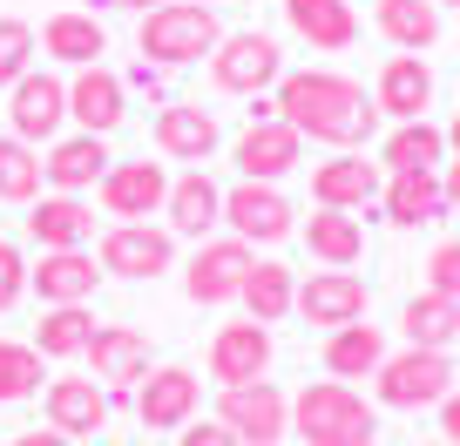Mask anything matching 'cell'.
<instances>
[{
    "label": "cell",
    "mask_w": 460,
    "mask_h": 446,
    "mask_svg": "<svg viewBox=\"0 0 460 446\" xmlns=\"http://www.w3.org/2000/svg\"><path fill=\"white\" fill-rule=\"evenodd\" d=\"M271 109L305 136V143H325V149H359L366 136L379 129V101L366 95L352 74H332V68L278 74Z\"/></svg>",
    "instance_id": "6da1fadb"
},
{
    "label": "cell",
    "mask_w": 460,
    "mask_h": 446,
    "mask_svg": "<svg viewBox=\"0 0 460 446\" xmlns=\"http://www.w3.org/2000/svg\"><path fill=\"white\" fill-rule=\"evenodd\" d=\"M291 433L305 446H373L379 440V413L345 386V379H318L291 399Z\"/></svg>",
    "instance_id": "7a4b0ae2"
},
{
    "label": "cell",
    "mask_w": 460,
    "mask_h": 446,
    "mask_svg": "<svg viewBox=\"0 0 460 446\" xmlns=\"http://www.w3.org/2000/svg\"><path fill=\"white\" fill-rule=\"evenodd\" d=\"M217 41H224V28H217L210 0H163V7H149V14H143V34H136L143 61H156V68L210 61Z\"/></svg>",
    "instance_id": "3957f363"
},
{
    "label": "cell",
    "mask_w": 460,
    "mask_h": 446,
    "mask_svg": "<svg viewBox=\"0 0 460 446\" xmlns=\"http://www.w3.org/2000/svg\"><path fill=\"white\" fill-rule=\"evenodd\" d=\"M373 392H379V406H393V413L440 406L447 392H454V359H447V352H427V345L386 352L379 372H373Z\"/></svg>",
    "instance_id": "277c9868"
},
{
    "label": "cell",
    "mask_w": 460,
    "mask_h": 446,
    "mask_svg": "<svg viewBox=\"0 0 460 446\" xmlns=\"http://www.w3.org/2000/svg\"><path fill=\"white\" fill-rule=\"evenodd\" d=\"M278 74H285V48H278L271 34H258V28L224 34V41L210 48V82L224 88V95H264V88H278Z\"/></svg>",
    "instance_id": "5b68a950"
},
{
    "label": "cell",
    "mask_w": 460,
    "mask_h": 446,
    "mask_svg": "<svg viewBox=\"0 0 460 446\" xmlns=\"http://www.w3.org/2000/svg\"><path fill=\"white\" fill-rule=\"evenodd\" d=\"M224 223H230V237H244L251 250L258 244H285L291 231H298V210H291V197L278 183H237V189H224Z\"/></svg>",
    "instance_id": "8992f818"
},
{
    "label": "cell",
    "mask_w": 460,
    "mask_h": 446,
    "mask_svg": "<svg viewBox=\"0 0 460 446\" xmlns=\"http://www.w3.org/2000/svg\"><path fill=\"white\" fill-rule=\"evenodd\" d=\"M251 264H258V258H251L244 237H203V244L190 250V264H183L190 304H230L237 291H244Z\"/></svg>",
    "instance_id": "52a82bcc"
},
{
    "label": "cell",
    "mask_w": 460,
    "mask_h": 446,
    "mask_svg": "<svg viewBox=\"0 0 460 446\" xmlns=\"http://www.w3.org/2000/svg\"><path fill=\"white\" fill-rule=\"evenodd\" d=\"M217 419H224L244 446H278L291 433V399L271 386V379H251V386H224Z\"/></svg>",
    "instance_id": "ba28073f"
},
{
    "label": "cell",
    "mask_w": 460,
    "mask_h": 446,
    "mask_svg": "<svg viewBox=\"0 0 460 446\" xmlns=\"http://www.w3.org/2000/svg\"><path fill=\"white\" fill-rule=\"evenodd\" d=\"M61 122H68V82H55V74L28 68L14 88H7V136H21V143H55Z\"/></svg>",
    "instance_id": "9c48e42d"
},
{
    "label": "cell",
    "mask_w": 460,
    "mask_h": 446,
    "mask_svg": "<svg viewBox=\"0 0 460 446\" xmlns=\"http://www.w3.org/2000/svg\"><path fill=\"white\" fill-rule=\"evenodd\" d=\"M203 406V379L190 365H163V372H143L136 386V413H143L149 433H183Z\"/></svg>",
    "instance_id": "30bf717a"
},
{
    "label": "cell",
    "mask_w": 460,
    "mask_h": 446,
    "mask_svg": "<svg viewBox=\"0 0 460 446\" xmlns=\"http://www.w3.org/2000/svg\"><path fill=\"white\" fill-rule=\"evenodd\" d=\"M298 156H305V136L291 129L285 116H258L244 136H237V170L251 176V183H278V176H291L298 170Z\"/></svg>",
    "instance_id": "8fae6325"
},
{
    "label": "cell",
    "mask_w": 460,
    "mask_h": 446,
    "mask_svg": "<svg viewBox=\"0 0 460 446\" xmlns=\"http://www.w3.org/2000/svg\"><path fill=\"white\" fill-rule=\"evenodd\" d=\"M176 264V237L156 223H115L102 237V271L109 277H163Z\"/></svg>",
    "instance_id": "7c38bea8"
},
{
    "label": "cell",
    "mask_w": 460,
    "mask_h": 446,
    "mask_svg": "<svg viewBox=\"0 0 460 446\" xmlns=\"http://www.w3.org/2000/svg\"><path fill=\"white\" fill-rule=\"evenodd\" d=\"M379 189H386V170L352 156V149H339L332 162L312 170V203L318 210H366V203H379Z\"/></svg>",
    "instance_id": "4fadbf2b"
},
{
    "label": "cell",
    "mask_w": 460,
    "mask_h": 446,
    "mask_svg": "<svg viewBox=\"0 0 460 446\" xmlns=\"http://www.w3.org/2000/svg\"><path fill=\"white\" fill-rule=\"evenodd\" d=\"M264 372H271V325L244 318V325H224L210 338V379L217 386H251Z\"/></svg>",
    "instance_id": "5bb4252c"
},
{
    "label": "cell",
    "mask_w": 460,
    "mask_h": 446,
    "mask_svg": "<svg viewBox=\"0 0 460 446\" xmlns=\"http://www.w3.org/2000/svg\"><path fill=\"white\" fill-rule=\"evenodd\" d=\"M163 197H170L163 162H109V176H102V210L122 216V223H149L163 210Z\"/></svg>",
    "instance_id": "9a60e30c"
},
{
    "label": "cell",
    "mask_w": 460,
    "mask_h": 446,
    "mask_svg": "<svg viewBox=\"0 0 460 446\" xmlns=\"http://www.w3.org/2000/svg\"><path fill=\"white\" fill-rule=\"evenodd\" d=\"M129 101V82L122 74H109L102 61H88V68H75V82H68V122H82L88 136H109V129H122V109Z\"/></svg>",
    "instance_id": "2e32d148"
},
{
    "label": "cell",
    "mask_w": 460,
    "mask_h": 446,
    "mask_svg": "<svg viewBox=\"0 0 460 446\" xmlns=\"http://www.w3.org/2000/svg\"><path fill=\"white\" fill-rule=\"evenodd\" d=\"M82 359L95 365V379H102L109 392H129L136 379L149 372V338H143L136 325H95Z\"/></svg>",
    "instance_id": "e0dca14e"
},
{
    "label": "cell",
    "mask_w": 460,
    "mask_h": 446,
    "mask_svg": "<svg viewBox=\"0 0 460 446\" xmlns=\"http://www.w3.org/2000/svg\"><path fill=\"white\" fill-rule=\"evenodd\" d=\"M291 311H305V325H325V331H339V325H352V318H366V277H352V271H312V284H298V304Z\"/></svg>",
    "instance_id": "ac0fdd59"
},
{
    "label": "cell",
    "mask_w": 460,
    "mask_h": 446,
    "mask_svg": "<svg viewBox=\"0 0 460 446\" xmlns=\"http://www.w3.org/2000/svg\"><path fill=\"white\" fill-rule=\"evenodd\" d=\"M41 406H48V426L55 433H68V440H82V433H102L109 426V386L102 379H55V386L41 392Z\"/></svg>",
    "instance_id": "d6986e66"
},
{
    "label": "cell",
    "mask_w": 460,
    "mask_h": 446,
    "mask_svg": "<svg viewBox=\"0 0 460 446\" xmlns=\"http://www.w3.org/2000/svg\"><path fill=\"white\" fill-rule=\"evenodd\" d=\"M285 28L298 34L305 48H318V55H339V48L359 41L352 0H285Z\"/></svg>",
    "instance_id": "ffe728a7"
},
{
    "label": "cell",
    "mask_w": 460,
    "mask_h": 446,
    "mask_svg": "<svg viewBox=\"0 0 460 446\" xmlns=\"http://www.w3.org/2000/svg\"><path fill=\"white\" fill-rule=\"evenodd\" d=\"M373 101H379V116H393V122H420L433 109V68H427V55H393L386 68H379Z\"/></svg>",
    "instance_id": "44dd1931"
},
{
    "label": "cell",
    "mask_w": 460,
    "mask_h": 446,
    "mask_svg": "<svg viewBox=\"0 0 460 446\" xmlns=\"http://www.w3.org/2000/svg\"><path fill=\"white\" fill-rule=\"evenodd\" d=\"M102 284L88 250H41V264H28V291H41V304H88Z\"/></svg>",
    "instance_id": "7402d4cb"
},
{
    "label": "cell",
    "mask_w": 460,
    "mask_h": 446,
    "mask_svg": "<svg viewBox=\"0 0 460 446\" xmlns=\"http://www.w3.org/2000/svg\"><path fill=\"white\" fill-rule=\"evenodd\" d=\"M163 216H170V237H197V244H203V237L224 223V189H217L203 170H190V176H176V183H170Z\"/></svg>",
    "instance_id": "603a6c76"
},
{
    "label": "cell",
    "mask_w": 460,
    "mask_h": 446,
    "mask_svg": "<svg viewBox=\"0 0 460 446\" xmlns=\"http://www.w3.org/2000/svg\"><path fill=\"white\" fill-rule=\"evenodd\" d=\"M217 143H224V129H217V116L197 109V101H170L156 116V149L170 162H210Z\"/></svg>",
    "instance_id": "cb8c5ba5"
},
{
    "label": "cell",
    "mask_w": 460,
    "mask_h": 446,
    "mask_svg": "<svg viewBox=\"0 0 460 446\" xmlns=\"http://www.w3.org/2000/svg\"><path fill=\"white\" fill-rule=\"evenodd\" d=\"M379 203H386V223H400V231H420V223H440L447 216V189L433 170H393Z\"/></svg>",
    "instance_id": "d4e9b609"
},
{
    "label": "cell",
    "mask_w": 460,
    "mask_h": 446,
    "mask_svg": "<svg viewBox=\"0 0 460 446\" xmlns=\"http://www.w3.org/2000/svg\"><path fill=\"white\" fill-rule=\"evenodd\" d=\"M41 176H48L55 189H68V197H82V189H95L102 176H109V143H102V136H88V129L61 136V143L41 156Z\"/></svg>",
    "instance_id": "484cf974"
},
{
    "label": "cell",
    "mask_w": 460,
    "mask_h": 446,
    "mask_svg": "<svg viewBox=\"0 0 460 446\" xmlns=\"http://www.w3.org/2000/svg\"><path fill=\"white\" fill-rule=\"evenodd\" d=\"M28 237H34L41 250H82L88 237H95V210H88L82 197H68V189H55V197L34 203Z\"/></svg>",
    "instance_id": "4316f807"
},
{
    "label": "cell",
    "mask_w": 460,
    "mask_h": 446,
    "mask_svg": "<svg viewBox=\"0 0 460 446\" xmlns=\"http://www.w3.org/2000/svg\"><path fill=\"white\" fill-rule=\"evenodd\" d=\"M298 237L312 244L318 264H332V271H352V264L366 258V231H359V216H352V210H318V216H305Z\"/></svg>",
    "instance_id": "83f0119b"
},
{
    "label": "cell",
    "mask_w": 460,
    "mask_h": 446,
    "mask_svg": "<svg viewBox=\"0 0 460 446\" xmlns=\"http://www.w3.org/2000/svg\"><path fill=\"white\" fill-rule=\"evenodd\" d=\"M373 21H379V34H386L393 48H406V55H427V48L440 41V0H379Z\"/></svg>",
    "instance_id": "f1b7e54d"
},
{
    "label": "cell",
    "mask_w": 460,
    "mask_h": 446,
    "mask_svg": "<svg viewBox=\"0 0 460 446\" xmlns=\"http://www.w3.org/2000/svg\"><path fill=\"white\" fill-rule=\"evenodd\" d=\"M379 359H386V338H379V325H339L325 338V372L332 379H373L379 372Z\"/></svg>",
    "instance_id": "f546056e"
},
{
    "label": "cell",
    "mask_w": 460,
    "mask_h": 446,
    "mask_svg": "<svg viewBox=\"0 0 460 446\" xmlns=\"http://www.w3.org/2000/svg\"><path fill=\"white\" fill-rule=\"evenodd\" d=\"M400 331H406V345L447 352V345L460 338V298H440V291H420V298L400 311Z\"/></svg>",
    "instance_id": "4dcf8cb0"
},
{
    "label": "cell",
    "mask_w": 460,
    "mask_h": 446,
    "mask_svg": "<svg viewBox=\"0 0 460 446\" xmlns=\"http://www.w3.org/2000/svg\"><path fill=\"white\" fill-rule=\"evenodd\" d=\"M41 48H48L55 61H68V68H88V61L109 55V34H102L95 14H55V21L41 28Z\"/></svg>",
    "instance_id": "1f68e13d"
},
{
    "label": "cell",
    "mask_w": 460,
    "mask_h": 446,
    "mask_svg": "<svg viewBox=\"0 0 460 446\" xmlns=\"http://www.w3.org/2000/svg\"><path fill=\"white\" fill-rule=\"evenodd\" d=\"M447 156V129H433L427 116L420 122H400V129L386 136V143H379V170H433V162Z\"/></svg>",
    "instance_id": "d6a6232c"
},
{
    "label": "cell",
    "mask_w": 460,
    "mask_h": 446,
    "mask_svg": "<svg viewBox=\"0 0 460 446\" xmlns=\"http://www.w3.org/2000/svg\"><path fill=\"white\" fill-rule=\"evenodd\" d=\"M237 304H244L258 325H278V318L298 304V284H291V271L285 264H271V258H258L251 264V277H244V291H237Z\"/></svg>",
    "instance_id": "836d02e7"
},
{
    "label": "cell",
    "mask_w": 460,
    "mask_h": 446,
    "mask_svg": "<svg viewBox=\"0 0 460 446\" xmlns=\"http://www.w3.org/2000/svg\"><path fill=\"white\" fill-rule=\"evenodd\" d=\"M88 331H95V318H88L82 304H48L41 331H34V352H41V359H82Z\"/></svg>",
    "instance_id": "e575fe53"
},
{
    "label": "cell",
    "mask_w": 460,
    "mask_h": 446,
    "mask_svg": "<svg viewBox=\"0 0 460 446\" xmlns=\"http://www.w3.org/2000/svg\"><path fill=\"white\" fill-rule=\"evenodd\" d=\"M41 149L21 136H0V203H34L41 197Z\"/></svg>",
    "instance_id": "d590c367"
},
{
    "label": "cell",
    "mask_w": 460,
    "mask_h": 446,
    "mask_svg": "<svg viewBox=\"0 0 460 446\" xmlns=\"http://www.w3.org/2000/svg\"><path fill=\"white\" fill-rule=\"evenodd\" d=\"M34 392H41V352L0 338V406H21Z\"/></svg>",
    "instance_id": "8d00e7d4"
},
{
    "label": "cell",
    "mask_w": 460,
    "mask_h": 446,
    "mask_svg": "<svg viewBox=\"0 0 460 446\" xmlns=\"http://www.w3.org/2000/svg\"><path fill=\"white\" fill-rule=\"evenodd\" d=\"M34 48L41 41H34L28 21H0V88H14L21 74L34 68Z\"/></svg>",
    "instance_id": "74e56055"
},
{
    "label": "cell",
    "mask_w": 460,
    "mask_h": 446,
    "mask_svg": "<svg viewBox=\"0 0 460 446\" xmlns=\"http://www.w3.org/2000/svg\"><path fill=\"white\" fill-rule=\"evenodd\" d=\"M427 291H440V298H460V237L433 244V258H427Z\"/></svg>",
    "instance_id": "f35d334b"
},
{
    "label": "cell",
    "mask_w": 460,
    "mask_h": 446,
    "mask_svg": "<svg viewBox=\"0 0 460 446\" xmlns=\"http://www.w3.org/2000/svg\"><path fill=\"white\" fill-rule=\"evenodd\" d=\"M21 291H28V258L14 244H0V311H14Z\"/></svg>",
    "instance_id": "ab89813d"
},
{
    "label": "cell",
    "mask_w": 460,
    "mask_h": 446,
    "mask_svg": "<svg viewBox=\"0 0 460 446\" xmlns=\"http://www.w3.org/2000/svg\"><path fill=\"white\" fill-rule=\"evenodd\" d=\"M176 446H244V440H237L224 419H190V426L176 433Z\"/></svg>",
    "instance_id": "60d3db41"
},
{
    "label": "cell",
    "mask_w": 460,
    "mask_h": 446,
    "mask_svg": "<svg viewBox=\"0 0 460 446\" xmlns=\"http://www.w3.org/2000/svg\"><path fill=\"white\" fill-rule=\"evenodd\" d=\"M440 433L460 446V392H447V399H440Z\"/></svg>",
    "instance_id": "b9f144b4"
},
{
    "label": "cell",
    "mask_w": 460,
    "mask_h": 446,
    "mask_svg": "<svg viewBox=\"0 0 460 446\" xmlns=\"http://www.w3.org/2000/svg\"><path fill=\"white\" fill-rule=\"evenodd\" d=\"M14 446H68V433H55V426H48V433H41V426H34V433H21V440H14Z\"/></svg>",
    "instance_id": "7bdbcfd3"
},
{
    "label": "cell",
    "mask_w": 460,
    "mask_h": 446,
    "mask_svg": "<svg viewBox=\"0 0 460 446\" xmlns=\"http://www.w3.org/2000/svg\"><path fill=\"white\" fill-rule=\"evenodd\" d=\"M440 189H447V210H460V162H454V170L440 176Z\"/></svg>",
    "instance_id": "ee69618b"
},
{
    "label": "cell",
    "mask_w": 460,
    "mask_h": 446,
    "mask_svg": "<svg viewBox=\"0 0 460 446\" xmlns=\"http://www.w3.org/2000/svg\"><path fill=\"white\" fill-rule=\"evenodd\" d=\"M95 7H136V14H149V7H163V0H95Z\"/></svg>",
    "instance_id": "f6af8a7d"
},
{
    "label": "cell",
    "mask_w": 460,
    "mask_h": 446,
    "mask_svg": "<svg viewBox=\"0 0 460 446\" xmlns=\"http://www.w3.org/2000/svg\"><path fill=\"white\" fill-rule=\"evenodd\" d=\"M447 149H454V156H460V116L447 122Z\"/></svg>",
    "instance_id": "bcb514c9"
},
{
    "label": "cell",
    "mask_w": 460,
    "mask_h": 446,
    "mask_svg": "<svg viewBox=\"0 0 460 446\" xmlns=\"http://www.w3.org/2000/svg\"><path fill=\"white\" fill-rule=\"evenodd\" d=\"M440 7H460V0H440Z\"/></svg>",
    "instance_id": "7dc6e473"
},
{
    "label": "cell",
    "mask_w": 460,
    "mask_h": 446,
    "mask_svg": "<svg viewBox=\"0 0 460 446\" xmlns=\"http://www.w3.org/2000/svg\"><path fill=\"white\" fill-rule=\"evenodd\" d=\"M433 446H454V440H433Z\"/></svg>",
    "instance_id": "c3c4849f"
}]
</instances>
